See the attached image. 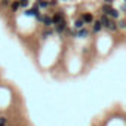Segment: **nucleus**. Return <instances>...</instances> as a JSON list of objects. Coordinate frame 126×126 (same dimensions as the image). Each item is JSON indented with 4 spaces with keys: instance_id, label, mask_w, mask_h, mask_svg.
Wrapping results in <instances>:
<instances>
[{
    "instance_id": "f257e3e1",
    "label": "nucleus",
    "mask_w": 126,
    "mask_h": 126,
    "mask_svg": "<svg viewBox=\"0 0 126 126\" xmlns=\"http://www.w3.org/2000/svg\"><path fill=\"white\" fill-rule=\"evenodd\" d=\"M25 15L27 16H40V14H39V8L36 6V8H31V9H27L25 11Z\"/></svg>"
},
{
    "instance_id": "f03ea898",
    "label": "nucleus",
    "mask_w": 126,
    "mask_h": 126,
    "mask_svg": "<svg viewBox=\"0 0 126 126\" xmlns=\"http://www.w3.org/2000/svg\"><path fill=\"white\" fill-rule=\"evenodd\" d=\"M65 28H67V22H65V19H62L61 22H58V24L55 25V30H56L58 33H62Z\"/></svg>"
},
{
    "instance_id": "7ed1b4c3",
    "label": "nucleus",
    "mask_w": 126,
    "mask_h": 126,
    "mask_svg": "<svg viewBox=\"0 0 126 126\" xmlns=\"http://www.w3.org/2000/svg\"><path fill=\"white\" fill-rule=\"evenodd\" d=\"M62 19H64V14H62V12H58V14H55V15L52 16V21H53L55 25H56L58 22H61Z\"/></svg>"
},
{
    "instance_id": "20e7f679",
    "label": "nucleus",
    "mask_w": 126,
    "mask_h": 126,
    "mask_svg": "<svg viewBox=\"0 0 126 126\" xmlns=\"http://www.w3.org/2000/svg\"><path fill=\"white\" fill-rule=\"evenodd\" d=\"M42 22L46 25V27H50L52 24H53V21H52V18L50 16H47V15H45V16H42Z\"/></svg>"
},
{
    "instance_id": "39448f33",
    "label": "nucleus",
    "mask_w": 126,
    "mask_h": 126,
    "mask_svg": "<svg viewBox=\"0 0 126 126\" xmlns=\"http://www.w3.org/2000/svg\"><path fill=\"white\" fill-rule=\"evenodd\" d=\"M101 22H102V27H105V28H108V25H110V16L108 15H104V16H101V19H99Z\"/></svg>"
},
{
    "instance_id": "423d86ee",
    "label": "nucleus",
    "mask_w": 126,
    "mask_h": 126,
    "mask_svg": "<svg viewBox=\"0 0 126 126\" xmlns=\"http://www.w3.org/2000/svg\"><path fill=\"white\" fill-rule=\"evenodd\" d=\"M82 19H83L85 24H91V22H94V16H92L91 14H85V15L82 16Z\"/></svg>"
},
{
    "instance_id": "0eeeda50",
    "label": "nucleus",
    "mask_w": 126,
    "mask_h": 126,
    "mask_svg": "<svg viewBox=\"0 0 126 126\" xmlns=\"http://www.w3.org/2000/svg\"><path fill=\"white\" fill-rule=\"evenodd\" d=\"M105 15H108L110 18H113V19H116V18L119 16V12H117L116 9H111V8H110V11H108V12H107Z\"/></svg>"
},
{
    "instance_id": "6e6552de",
    "label": "nucleus",
    "mask_w": 126,
    "mask_h": 126,
    "mask_svg": "<svg viewBox=\"0 0 126 126\" xmlns=\"http://www.w3.org/2000/svg\"><path fill=\"white\" fill-rule=\"evenodd\" d=\"M101 28H102V22H101V21H95V22H94V31H95V33H99Z\"/></svg>"
},
{
    "instance_id": "1a4fd4ad",
    "label": "nucleus",
    "mask_w": 126,
    "mask_h": 126,
    "mask_svg": "<svg viewBox=\"0 0 126 126\" xmlns=\"http://www.w3.org/2000/svg\"><path fill=\"white\" fill-rule=\"evenodd\" d=\"M83 25H85V22H83V19H82V18L76 19V22H74V27H76L77 30H82V28H83Z\"/></svg>"
},
{
    "instance_id": "9d476101",
    "label": "nucleus",
    "mask_w": 126,
    "mask_h": 126,
    "mask_svg": "<svg viewBox=\"0 0 126 126\" xmlns=\"http://www.w3.org/2000/svg\"><path fill=\"white\" fill-rule=\"evenodd\" d=\"M74 36H79V37H88V30L82 28V30H79L77 33H74Z\"/></svg>"
},
{
    "instance_id": "9b49d317",
    "label": "nucleus",
    "mask_w": 126,
    "mask_h": 126,
    "mask_svg": "<svg viewBox=\"0 0 126 126\" xmlns=\"http://www.w3.org/2000/svg\"><path fill=\"white\" fill-rule=\"evenodd\" d=\"M37 6L39 8H47L49 2H46V0H37Z\"/></svg>"
},
{
    "instance_id": "f8f14e48",
    "label": "nucleus",
    "mask_w": 126,
    "mask_h": 126,
    "mask_svg": "<svg viewBox=\"0 0 126 126\" xmlns=\"http://www.w3.org/2000/svg\"><path fill=\"white\" fill-rule=\"evenodd\" d=\"M117 27H119V25L116 24V21H110V25H108V30H110V31H116Z\"/></svg>"
},
{
    "instance_id": "ddd939ff",
    "label": "nucleus",
    "mask_w": 126,
    "mask_h": 126,
    "mask_svg": "<svg viewBox=\"0 0 126 126\" xmlns=\"http://www.w3.org/2000/svg\"><path fill=\"white\" fill-rule=\"evenodd\" d=\"M19 6H21V5H19V2L12 3V9H14V11H18V9H19Z\"/></svg>"
},
{
    "instance_id": "4468645a",
    "label": "nucleus",
    "mask_w": 126,
    "mask_h": 126,
    "mask_svg": "<svg viewBox=\"0 0 126 126\" xmlns=\"http://www.w3.org/2000/svg\"><path fill=\"white\" fill-rule=\"evenodd\" d=\"M119 27H120V28H126V22H125V21H120V22H119Z\"/></svg>"
},
{
    "instance_id": "2eb2a0df",
    "label": "nucleus",
    "mask_w": 126,
    "mask_h": 126,
    "mask_svg": "<svg viewBox=\"0 0 126 126\" xmlns=\"http://www.w3.org/2000/svg\"><path fill=\"white\" fill-rule=\"evenodd\" d=\"M50 34H52V31H50V30H47V31H45V33H43V37H49Z\"/></svg>"
},
{
    "instance_id": "dca6fc26",
    "label": "nucleus",
    "mask_w": 126,
    "mask_h": 126,
    "mask_svg": "<svg viewBox=\"0 0 126 126\" xmlns=\"http://www.w3.org/2000/svg\"><path fill=\"white\" fill-rule=\"evenodd\" d=\"M2 5H3V6H9L11 2H9V0H2Z\"/></svg>"
},
{
    "instance_id": "f3484780",
    "label": "nucleus",
    "mask_w": 126,
    "mask_h": 126,
    "mask_svg": "<svg viewBox=\"0 0 126 126\" xmlns=\"http://www.w3.org/2000/svg\"><path fill=\"white\" fill-rule=\"evenodd\" d=\"M19 5H21V6H27V5H28V0H21Z\"/></svg>"
},
{
    "instance_id": "a211bd4d",
    "label": "nucleus",
    "mask_w": 126,
    "mask_h": 126,
    "mask_svg": "<svg viewBox=\"0 0 126 126\" xmlns=\"http://www.w3.org/2000/svg\"><path fill=\"white\" fill-rule=\"evenodd\" d=\"M0 123H5L6 125V117H0Z\"/></svg>"
},
{
    "instance_id": "6ab92c4d",
    "label": "nucleus",
    "mask_w": 126,
    "mask_h": 126,
    "mask_svg": "<svg viewBox=\"0 0 126 126\" xmlns=\"http://www.w3.org/2000/svg\"><path fill=\"white\" fill-rule=\"evenodd\" d=\"M50 6H56V0H52V2H49Z\"/></svg>"
},
{
    "instance_id": "aec40b11",
    "label": "nucleus",
    "mask_w": 126,
    "mask_h": 126,
    "mask_svg": "<svg viewBox=\"0 0 126 126\" xmlns=\"http://www.w3.org/2000/svg\"><path fill=\"white\" fill-rule=\"evenodd\" d=\"M111 2H113V0H105V5H110Z\"/></svg>"
},
{
    "instance_id": "412c9836",
    "label": "nucleus",
    "mask_w": 126,
    "mask_h": 126,
    "mask_svg": "<svg viewBox=\"0 0 126 126\" xmlns=\"http://www.w3.org/2000/svg\"><path fill=\"white\" fill-rule=\"evenodd\" d=\"M0 126H5V123H0Z\"/></svg>"
},
{
    "instance_id": "4be33fe9",
    "label": "nucleus",
    "mask_w": 126,
    "mask_h": 126,
    "mask_svg": "<svg viewBox=\"0 0 126 126\" xmlns=\"http://www.w3.org/2000/svg\"><path fill=\"white\" fill-rule=\"evenodd\" d=\"M125 3H126V0H125Z\"/></svg>"
}]
</instances>
